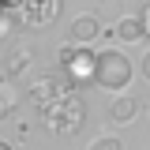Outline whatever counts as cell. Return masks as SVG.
I'll list each match as a JSON object with an SVG mask.
<instances>
[{
  "instance_id": "6da1fadb",
  "label": "cell",
  "mask_w": 150,
  "mask_h": 150,
  "mask_svg": "<svg viewBox=\"0 0 150 150\" xmlns=\"http://www.w3.org/2000/svg\"><path fill=\"white\" fill-rule=\"evenodd\" d=\"M131 60L120 49H105V53H98V71H94V86H101V90H112V94H124L131 86Z\"/></svg>"
},
{
  "instance_id": "7a4b0ae2",
  "label": "cell",
  "mask_w": 150,
  "mask_h": 150,
  "mask_svg": "<svg viewBox=\"0 0 150 150\" xmlns=\"http://www.w3.org/2000/svg\"><path fill=\"white\" fill-rule=\"evenodd\" d=\"M41 116H45V128L53 135H75L83 128V120H86V105H83L79 94H68L64 101H56L53 109H45Z\"/></svg>"
},
{
  "instance_id": "3957f363",
  "label": "cell",
  "mask_w": 150,
  "mask_h": 150,
  "mask_svg": "<svg viewBox=\"0 0 150 150\" xmlns=\"http://www.w3.org/2000/svg\"><path fill=\"white\" fill-rule=\"evenodd\" d=\"M68 94H75V83L64 71H45V75H38L34 83H30V101H34L38 112L53 109L56 101H64Z\"/></svg>"
},
{
  "instance_id": "277c9868",
  "label": "cell",
  "mask_w": 150,
  "mask_h": 150,
  "mask_svg": "<svg viewBox=\"0 0 150 150\" xmlns=\"http://www.w3.org/2000/svg\"><path fill=\"white\" fill-rule=\"evenodd\" d=\"M56 60H60V71L68 75L75 86H79V83H86V79L94 83V71H98V56L90 53V45H75V41H68V45H60Z\"/></svg>"
},
{
  "instance_id": "5b68a950",
  "label": "cell",
  "mask_w": 150,
  "mask_h": 150,
  "mask_svg": "<svg viewBox=\"0 0 150 150\" xmlns=\"http://www.w3.org/2000/svg\"><path fill=\"white\" fill-rule=\"evenodd\" d=\"M64 0H26L19 8V23L23 26H49L56 15H60Z\"/></svg>"
},
{
  "instance_id": "8992f818",
  "label": "cell",
  "mask_w": 150,
  "mask_h": 150,
  "mask_svg": "<svg viewBox=\"0 0 150 150\" xmlns=\"http://www.w3.org/2000/svg\"><path fill=\"white\" fill-rule=\"evenodd\" d=\"M30 68H34V49L15 45L8 53V79L11 83H23V79H30Z\"/></svg>"
},
{
  "instance_id": "52a82bcc",
  "label": "cell",
  "mask_w": 150,
  "mask_h": 150,
  "mask_svg": "<svg viewBox=\"0 0 150 150\" xmlns=\"http://www.w3.org/2000/svg\"><path fill=\"white\" fill-rule=\"evenodd\" d=\"M98 34H101L98 15H75L71 26H68V41H75V45H90Z\"/></svg>"
},
{
  "instance_id": "ba28073f",
  "label": "cell",
  "mask_w": 150,
  "mask_h": 150,
  "mask_svg": "<svg viewBox=\"0 0 150 150\" xmlns=\"http://www.w3.org/2000/svg\"><path fill=\"white\" fill-rule=\"evenodd\" d=\"M109 34L116 38V41L135 45V41H143V38H146V26H143V19H139V15H124V19H116V23H112Z\"/></svg>"
},
{
  "instance_id": "9c48e42d",
  "label": "cell",
  "mask_w": 150,
  "mask_h": 150,
  "mask_svg": "<svg viewBox=\"0 0 150 150\" xmlns=\"http://www.w3.org/2000/svg\"><path fill=\"white\" fill-rule=\"evenodd\" d=\"M135 112H139V101L131 94H116L109 101V124H131Z\"/></svg>"
},
{
  "instance_id": "30bf717a",
  "label": "cell",
  "mask_w": 150,
  "mask_h": 150,
  "mask_svg": "<svg viewBox=\"0 0 150 150\" xmlns=\"http://www.w3.org/2000/svg\"><path fill=\"white\" fill-rule=\"evenodd\" d=\"M19 109V86L11 79H0V120H8Z\"/></svg>"
},
{
  "instance_id": "8fae6325",
  "label": "cell",
  "mask_w": 150,
  "mask_h": 150,
  "mask_svg": "<svg viewBox=\"0 0 150 150\" xmlns=\"http://www.w3.org/2000/svg\"><path fill=\"white\" fill-rule=\"evenodd\" d=\"M86 150H124V143H120V139H112V135H98Z\"/></svg>"
},
{
  "instance_id": "7c38bea8",
  "label": "cell",
  "mask_w": 150,
  "mask_h": 150,
  "mask_svg": "<svg viewBox=\"0 0 150 150\" xmlns=\"http://www.w3.org/2000/svg\"><path fill=\"white\" fill-rule=\"evenodd\" d=\"M8 34H15V19H11V15H0V38H8Z\"/></svg>"
},
{
  "instance_id": "4fadbf2b",
  "label": "cell",
  "mask_w": 150,
  "mask_h": 150,
  "mask_svg": "<svg viewBox=\"0 0 150 150\" xmlns=\"http://www.w3.org/2000/svg\"><path fill=\"white\" fill-rule=\"evenodd\" d=\"M26 0H0V11H19Z\"/></svg>"
},
{
  "instance_id": "5bb4252c",
  "label": "cell",
  "mask_w": 150,
  "mask_h": 150,
  "mask_svg": "<svg viewBox=\"0 0 150 150\" xmlns=\"http://www.w3.org/2000/svg\"><path fill=\"white\" fill-rule=\"evenodd\" d=\"M139 71H143V79L150 83V49H146V56H143V64H139Z\"/></svg>"
},
{
  "instance_id": "9a60e30c",
  "label": "cell",
  "mask_w": 150,
  "mask_h": 150,
  "mask_svg": "<svg viewBox=\"0 0 150 150\" xmlns=\"http://www.w3.org/2000/svg\"><path fill=\"white\" fill-rule=\"evenodd\" d=\"M139 19H143V26H146V38H150V4L143 8V15H139Z\"/></svg>"
},
{
  "instance_id": "2e32d148",
  "label": "cell",
  "mask_w": 150,
  "mask_h": 150,
  "mask_svg": "<svg viewBox=\"0 0 150 150\" xmlns=\"http://www.w3.org/2000/svg\"><path fill=\"white\" fill-rule=\"evenodd\" d=\"M0 150H15V146H11V143H4V139H0Z\"/></svg>"
}]
</instances>
